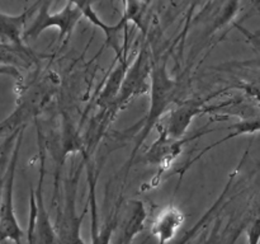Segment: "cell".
Returning a JSON list of instances; mask_svg holds the SVG:
<instances>
[{
	"label": "cell",
	"instance_id": "obj_10",
	"mask_svg": "<svg viewBox=\"0 0 260 244\" xmlns=\"http://www.w3.org/2000/svg\"><path fill=\"white\" fill-rule=\"evenodd\" d=\"M38 56L25 45H9L0 43V66L29 69L38 64Z\"/></svg>",
	"mask_w": 260,
	"mask_h": 244
},
{
	"label": "cell",
	"instance_id": "obj_4",
	"mask_svg": "<svg viewBox=\"0 0 260 244\" xmlns=\"http://www.w3.org/2000/svg\"><path fill=\"white\" fill-rule=\"evenodd\" d=\"M51 3L52 0H42L38 7V15L23 35L25 40L37 38L43 30L51 27L58 28V42L68 41L71 37L76 24L83 17V13L75 4L69 2L61 12L50 14L48 9H50Z\"/></svg>",
	"mask_w": 260,
	"mask_h": 244
},
{
	"label": "cell",
	"instance_id": "obj_11",
	"mask_svg": "<svg viewBox=\"0 0 260 244\" xmlns=\"http://www.w3.org/2000/svg\"><path fill=\"white\" fill-rule=\"evenodd\" d=\"M248 244H259L260 243V205L256 210L251 214L245 229Z\"/></svg>",
	"mask_w": 260,
	"mask_h": 244
},
{
	"label": "cell",
	"instance_id": "obj_13",
	"mask_svg": "<svg viewBox=\"0 0 260 244\" xmlns=\"http://www.w3.org/2000/svg\"><path fill=\"white\" fill-rule=\"evenodd\" d=\"M15 130H18V129L15 127L14 122L12 121V118H10V117H7V118L3 119V121L0 122V135L5 131H15Z\"/></svg>",
	"mask_w": 260,
	"mask_h": 244
},
{
	"label": "cell",
	"instance_id": "obj_9",
	"mask_svg": "<svg viewBox=\"0 0 260 244\" xmlns=\"http://www.w3.org/2000/svg\"><path fill=\"white\" fill-rule=\"evenodd\" d=\"M41 3H42V0H38L29 9L25 10L20 15H15V17L0 13V41H2V43L18 46L24 45L22 41V35H24L23 27L25 24V20H27L28 15L32 14L33 10L40 7Z\"/></svg>",
	"mask_w": 260,
	"mask_h": 244
},
{
	"label": "cell",
	"instance_id": "obj_7",
	"mask_svg": "<svg viewBox=\"0 0 260 244\" xmlns=\"http://www.w3.org/2000/svg\"><path fill=\"white\" fill-rule=\"evenodd\" d=\"M184 223V212L178 206L170 203L152 220L150 233L156 239L157 244H169L177 236Z\"/></svg>",
	"mask_w": 260,
	"mask_h": 244
},
{
	"label": "cell",
	"instance_id": "obj_5",
	"mask_svg": "<svg viewBox=\"0 0 260 244\" xmlns=\"http://www.w3.org/2000/svg\"><path fill=\"white\" fill-rule=\"evenodd\" d=\"M85 162L86 180L89 190V207L91 214V244H111V239L118 225V214L113 212L106 223L101 226L98 221V205H96V179L98 175L94 174V167L90 163V155L83 154Z\"/></svg>",
	"mask_w": 260,
	"mask_h": 244
},
{
	"label": "cell",
	"instance_id": "obj_14",
	"mask_svg": "<svg viewBox=\"0 0 260 244\" xmlns=\"http://www.w3.org/2000/svg\"><path fill=\"white\" fill-rule=\"evenodd\" d=\"M239 29H240L241 32H243L244 35L246 36V37H248V40L250 41L251 45H253L254 47H255L256 50H258L260 52V37H258V36H255V35H251L250 32H248V30H246L245 28H243V27H239Z\"/></svg>",
	"mask_w": 260,
	"mask_h": 244
},
{
	"label": "cell",
	"instance_id": "obj_8",
	"mask_svg": "<svg viewBox=\"0 0 260 244\" xmlns=\"http://www.w3.org/2000/svg\"><path fill=\"white\" fill-rule=\"evenodd\" d=\"M147 214L142 201L129 200L123 208L119 225L118 244H132L134 239L145 229Z\"/></svg>",
	"mask_w": 260,
	"mask_h": 244
},
{
	"label": "cell",
	"instance_id": "obj_15",
	"mask_svg": "<svg viewBox=\"0 0 260 244\" xmlns=\"http://www.w3.org/2000/svg\"><path fill=\"white\" fill-rule=\"evenodd\" d=\"M207 244H217V241H216V235L213 236V238H212V240H211L210 243H207Z\"/></svg>",
	"mask_w": 260,
	"mask_h": 244
},
{
	"label": "cell",
	"instance_id": "obj_6",
	"mask_svg": "<svg viewBox=\"0 0 260 244\" xmlns=\"http://www.w3.org/2000/svg\"><path fill=\"white\" fill-rule=\"evenodd\" d=\"M203 101L200 99L184 101L170 111L164 121L159 122L156 127L161 129L170 139L182 140L193 118L203 111Z\"/></svg>",
	"mask_w": 260,
	"mask_h": 244
},
{
	"label": "cell",
	"instance_id": "obj_12",
	"mask_svg": "<svg viewBox=\"0 0 260 244\" xmlns=\"http://www.w3.org/2000/svg\"><path fill=\"white\" fill-rule=\"evenodd\" d=\"M0 75H7L10 78H14L15 80H22V74L19 73L17 68L14 66H0Z\"/></svg>",
	"mask_w": 260,
	"mask_h": 244
},
{
	"label": "cell",
	"instance_id": "obj_2",
	"mask_svg": "<svg viewBox=\"0 0 260 244\" xmlns=\"http://www.w3.org/2000/svg\"><path fill=\"white\" fill-rule=\"evenodd\" d=\"M177 88V80H174L170 76L165 63L154 64L151 70V78H150V109L139 131L140 134L137 137L136 145L134 147V151H132L129 164L134 160L135 155L137 154V150L140 149L142 142L149 136L152 127L159 124L160 117L167 111L169 104L174 101Z\"/></svg>",
	"mask_w": 260,
	"mask_h": 244
},
{
	"label": "cell",
	"instance_id": "obj_16",
	"mask_svg": "<svg viewBox=\"0 0 260 244\" xmlns=\"http://www.w3.org/2000/svg\"><path fill=\"white\" fill-rule=\"evenodd\" d=\"M0 244H9V241H2Z\"/></svg>",
	"mask_w": 260,
	"mask_h": 244
},
{
	"label": "cell",
	"instance_id": "obj_1",
	"mask_svg": "<svg viewBox=\"0 0 260 244\" xmlns=\"http://www.w3.org/2000/svg\"><path fill=\"white\" fill-rule=\"evenodd\" d=\"M84 165L85 162L83 158V162L74 167L70 174L66 175L63 179L62 201L60 207L57 208V216L55 221L57 244H86L81 236V225L88 207L83 211L81 215H79L76 210L79 178Z\"/></svg>",
	"mask_w": 260,
	"mask_h": 244
},
{
	"label": "cell",
	"instance_id": "obj_3",
	"mask_svg": "<svg viewBox=\"0 0 260 244\" xmlns=\"http://www.w3.org/2000/svg\"><path fill=\"white\" fill-rule=\"evenodd\" d=\"M25 126L20 129L14 145H13L12 155L5 173L4 187H3L2 202H0V243L2 241H14L15 244H22L24 231L20 228L17 220L14 210V180L15 170H17L19 150L22 146L23 135Z\"/></svg>",
	"mask_w": 260,
	"mask_h": 244
}]
</instances>
